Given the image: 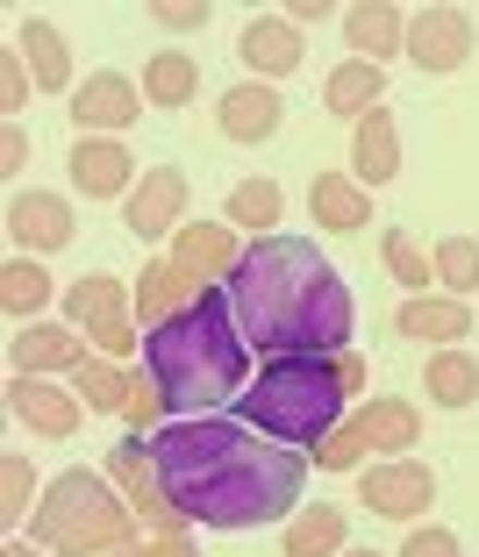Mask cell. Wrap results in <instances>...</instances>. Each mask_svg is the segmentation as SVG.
I'll return each mask as SVG.
<instances>
[{"instance_id":"60d3db41","label":"cell","mask_w":479,"mask_h":557,"mask_svg":"<svg viewBox=\"0 0 479 557\" xmlns=\"http://www.w3.org/2000/svg\"><path fill=\"white\" fill-rule=\"evenodd\" d=\"M115 557H194V543L186 536H144V543H130V550H115Z\"/></svg>"},{"instance_id":"cb8c5ba5","label":"cell","mask_w":479,"mask_h":557,"mask_svg":"<svg viewBox=\"0 0 479 557\" xmlns=\"http://www.w3.org/2000/svg\"><path fill=\"white\" fill-rule=\"evenodd\" d=\"M322 108H330V115H344L351 129H358L372 108H386V72L365 65V58H344V65L322 79Z\"/></svg>"},{"instance_id":"3957f363","label":"cell","mask_w":479,"mask_h":557,"mask_svg":"<svg viewBox=\"0 0 479 557\" xmlns=\"http://www.w3.org/2000/svg\"><path fill=\"white\" fill-rule=\"evenodd\" d=\"M144 372L158 379V394L165 408H180V422L194 414L222 408L250 386V344L244 329H236V308H230V286H208L186 314L172 322L144 329Z\"/></svg>"},{"instance_id":"7402d4cb","label":"cell","mask_w":479,"mask_h":557,"mask_svg":"<svg viewBox=\"0 0 479 557\" xmlns=\"http://www.w3.org/2000/svg\"><path fill=\"white\" fill-rule=\"evenodd\" d=\"M94 350H86L79 329H58V322H29L15 336V372L29 379H50V372H72V364H86Z\"/></svg>"},{"instance_id":"d590c367","label":"cell","mask_w":479,"mask_h":557,"mask_svg":"<svg viewBox=\"0 0 479 557\" xmlns=\"http://www.w3.org/2000/svg\"><path fill=\"white\" fill-rule=\"evenodd\" d=\"M380 250H386V272H394L401 286H415V294H422V286L437 278V258H422L408 230H386V236H380Z\"/></svg>"},{"instance_id":"e575fe53","label":"cell","mask_w":479,"mask_h":557,"mask_svg":"<svg viewBox=\"0 0 479 557\" xmlns=\"http://www.w3.org/2000/svg\"><path fill=\"white\" fill-rule=\"evenodd\" d=\"M122 422H130V436H158V429H165V394H158V379H150V372H130Z\"/></svg>"},{"instance_id":"8fae6325","label":"cell","mask_w":479,"mask_h":557,"mask_svg":"<svg viewBox=\"0 0 479 557\" xmlns=\"http://www.w3.org/2000/svg\"><path fill=\"white\" fill-rule=\"evenodd\" d=\"M144 108H150V100H144V86H136L130 72H86L79 94H72V122H79V136H115V129H130Z\"/></svg>"},{"instance_id":"2e32d148","label":"cell","mask_w":479,"mask_h":557,"mask_svg":"<svg viewBox=\"0 0 479 557\" xmlns=\"http://www.w3.org/2000/svg\"><path fill=\"white\" fill-rule=\"evenodd\" d=\"M172 264H180L186 278H222V286H230V272L244 264V244H236L230 222H186V230L172 236Z\"/></svg>"},{"instance_id":"44dd1931","label":"cell","mask_w":479,"mask_h":557,"mask_svg":"<svg viewBox=\"0 0 479 557\" xmlns=\"http://www.w3.org/2000/svg\"><path fill=\"white\" fill-rule=\"evenodd\" d=\"M351 172H358V186L372 194V186H386L401 172V129H394V108H372V115L351 129Z\"/></svg>"},{"instance_id":"f1b7e54d","label":"cell","mask_w":479,"mask_h":557,"mask_svg":"<svg viewBox=\"0 0 479 557\" xmlns=\"http://www.w3.org/2000/svg\"><path fill=\"white\" fill-rule=\"evenodd\" d=\"M200 94V58L194 50H158L144 65V100L150 108H186Z\"/></svg>"},{"instance_id":"5bb4252c","label":"cell","mask_w":479,"mask_h":557,"mask_svg":"<svg viewBox=\"0 0 479 557\" xmlns=\"http://www.w3.org/2000/svg\"><path fill=\"white\" fill-rule=\"evenodd\" d=\"M72 200L58 194H15L8 200V236L22 244V258H44V250H65L72 244Z\"/></svg>"},{"instance_id":"7c38bea8","label":"cell","mask_w":479,"mask_h":557,"mask_svg":"<svg viewBox=\"0 0 479 557\" xmlns=\"http://www.w3.org/2000/svg\"><path fill=\"white\" fill-rule=\"evenodd\" d=\"M65 164H72V186H79L86 200H130L136 180H144V164H136L115 136H79Z\"/></svg>"},{"instance_id":"ab89813d","label":"cell","mask_w":479,"mask_h":557,"mask_svg":"<svg viewBox=\"0 0 479 557\" xmlns=\"http://www.w3.org/2000/svg\"><path fill=\"white\" fill-rule=\"evenodd\" d=\"M401 557H458V536H451V529H408Z\"/></svg>"},{"instance_id":"4fadbf2b","label":"cell","mask_w":479,"mask_h":557,"mask_svg":"<svg viewBox=\"0 0 479 557\" xmlns=\"http://www.w3.org/2000/svg\"><path fill=\"white\" fill-rule=\"evenodd\" d=\"M8 414H15L29 436H72V429H79V414H86V400L72 394V386H58V379L15 372V379H8Z\"/></svg>"},{"instance_id":"ffe728a7","label":"cell","mask_w":479,"mask_h":557,"mask_svg":"<svg viewBox=\"0 0 479 557\" xmlns=\"http://www.w3.org/2000/svg\"><path fill=\"white\" fill-rule=\"evenodd\" d=\"M236 58H244L258 79H286V72H300V29L286 15H258L236 36Z\"/></svg>"},{"instance_id":"f6af8a7d","label":"cell","mask_w":479,"mask_h":557,"mask_svg":"<svg viewBox=\"0 0 479 557\" xmlns=\"http://www.w3.org/2000/svg\"><path fill=\"white\" fill-rule=\"evenodd\" d=\"M344 557H386V550H344Z\"/></svg>"},{"instance_id":"4dcf8cb0","label":"cell","mask_w":479,"mask_h":557,"mask_svg":"<svg viewBox=\"0 0 479 557\" xmlns=\"http://www.w3.org/2000/svg\"><path fill=\"white\" fill-rule=\"evenodd\" d=\"M280 208H286V194L272 180H244L230 194V208H222V222H230V230H250V236H280V230H272Z\"/></svg>"},{"instance_id":"1f68e13d","label":"cell","mask_w":479,"mask_h":557,"mask_svg":"<svg viewBox=\"0 0 479 557\" xmlns=\"http://www.w3.org/2000/svg\"><path fill=\"white\" fill-rule=\"evenodd\" d=\"M44 300H50V272L36 258H8L0 264V308H8V322H29Z\"/></svg>"},{"instance_id":"836d02e7","label":"cell","mask_w":479,"mask_h":557,"mask_svg":"<svg viewBox=\"0 0 479 557\" xmlns=\"http://www.w3.org/2000/svg\"><path fill=\"white\" fill-rule=\"evenodd\" d=\"M29 500H36V472H29V458H22V450H8V458H0V522L15 529L22 515H36Z\"/></svg>"},{"instance_id":"83f0119b","label":"cell","mask_w":479,"mask_h":557,"mask_svg":"<svg viewBox=\"0 0 479 557\" xmlns=\"http://www.w3.org/2000/svg\"><path fill=\"white\" fill-rule=\"evenodd\" d=\"M422 394H430L437 408H451V414L472 408V400H479V358H472V350H458V344L437 350V358L422 364Z\"/></svg>"},{"instance_id":"52a82bcc","label":"cell","mask_w":479,"mask_h":557,"mask_svg":"<svg viewBox=\"0 0 479 557\" xmlns=\"http://www.w3.org/2000/svg\"><path fill=\"white\" fill-rule=\"evenodd\" d=\"M108 472H115V486H122V500H130V515H136V529H144V536H186V529H194L180 508H172L165 479H158L150 436H122L115 450H108Z\"/></svg>"},{"instance_id":"277c9868","label":"cell","mask_w":479,"mask_h":557,"mask_svg":"<svg viewBox=\"0 0 479 557\" xmlns=\"http://www.w3.org/2000/svg\"><path fill=\"white\" fill-rule=\"evenodd\" d=\"M344 364L336 358H265L258 379L236 394V422H250L258 436L294 443V450H322L344 429Z\"/></svg>"},{"instance_id":"d6a6232c","label":"cell","mask_w":479,"mask_h":557,"mask_svg":"<svg viewBox=\"0 0 479 557\" xmlns=\"http://www.w3.org/2000/svg\"><path fill=\"white\" fill-rule=\"evenodd\" d=\"M437 278H444L451 300L479 294V244L472 236H444V244H437Z\"/></svg>"},{"instance_id":"ee69618b","label":"cell","mask_w":479,"mask_h":557,"mask_svg":"<svg viewBox=\"0 0 479 557\" xmlns=\"http://www.w3.org/2000/svg\"><path fill=\"white\" fill-rule=\"evenodd\" d=\"M0 557H50V550H44V543H29V536H8V550H0Z\"/></svg>"},{"instance_id":"8992f818","label":"cell","mask_w":479,"mask_h":557,"mask_svg":"<svg viewBox=\"0 0 479 557\" xmlns=\"http://www.w3.org/2000/svg\"><path fill=\"white\" fill-rule=\"evenodd\" d=\"M415 443H422V408H415V400H394V394H372L322 450H315V465H322V472H365V450L401 458Z\"/></svg>"},{"instance_id":"ba28073f","label":"cell","mask_w":479,"mask_h":557,"mask_svg":"<svg viewBox=\"0 0 479 557\" xmlns=\"http://www.w3.org/2000/svg\"><path fill=\"white\" fill-rule=\"evenodd\" d=\"M358 508L386 515V522H415L437 508V472L422 458H380L358 472Z\"/></svg>"},{"instance_id":"484cf974","label":"cell","mask_w":479,"mask_h":557,"mask_svg":"<svg viewBox=\"0 0 479 557\" xmlns=\"http://www.w3.org/2000/svg\"><path fill=\"white\" fill-rule=\"evenodd\" d=\"M15 50L29 58V72H36V86H44V94H79V86H72V50H65V36L50 29L44 15H29V22H22Z\"/></svg>"},{"instance_id":"7bdbcfd3","label":"cell","mask_w":479,"mask_h":557,"mask_svg":"<svg viewBox=\"0 0 479 557\" xmlns=\"http://www.w3.org/2000/svg\"><path fill=\"white\" fill-rule=\"evenodd\" d=\"M330 15H336L330 0H294V8H286V22H294V29H300V22H330Z\"/></svg>"},{"instance_id":"74e56055","label":"cell","mask_w":479,"mask_h":557,"mask_svg":"<svg viewBox=\"0 0 479 557\" xmlns=\"http://www.w3.org/2000/svg\"><path fill=\"white\" fill-rule=\"evenodd\" d=\"M94 350H100V358H115V364H130L136 350H144V336H136L130 314H115V322H100V329H94Z\"/></svg>"},{"instance_id":"d4e9b609","label":"cell","mask_w":479,"mask_h":557,"mask_svg":"<svg viewBox=\"0 0 479 557\" xmlns=\"http://www.w3.org/2000/svg\"><path fill=\"white\" fill-rule=\"evenodd\" d=\"M344 529H351L344 508L315 500V508H300L294 522L280 529V550H286V557H344Z\"/></svg>"},{"instance_id":"8d00e7d4","label":"cell","mask_w":479,"mask_h":557,"mask_svg":"<svg viewBox=\"0 0 479 557\" xmlns=\"http://www.w3.org/2000/svg\"><path fill=\"white\" fill-rule=\"evenodd\" d=\"M29 58H22V50H0V108H8V122L22 115V108H29Z\"/></svg>"},{"instance_id":"9a60e30c","label":"cell","mask_w":479,"mask_h":557,"mask_svg":"<svg viewBox=\"0 0 479 557\" xmlns=\"http://www.w3.org/2000/svg\"><path fill=\"white\" fill-rule=\"evenodd\" d=\"M280 122H286V100L272 94L265 79L230 86V94H222V108H216V129L230 136V144H272V136H280Z\"/></svg>"},{"instance_id":"b9f144b4","label":"cell","mask_w":479,"mask_h":557,"mask_svg":"<svg viewBox=\"0 0 479 557\" xmlns=\"http://www.w3.org/2000/svg\"><path fill=\"white\" fill-rule=\"evenodd\" d=\"M29 164V136H22V122H8L0 129V172H22Z\"/></svg>"},{"instance_id":"5b68a950","label":"cell","mask_w":479,"mask_h":557,"mask_svg":"<svg viewBox=\"0 0 479 557\" xmlns=\"http://www.w3.org/2000/svg\"><path fill=\"white\" fill-rule=\"evenodd\" d=\"M29 543H44L50 557H115L136 543V515H130V500L108 493V479L65 472V479H50L44 500H36Z\"/></svg>"},{"instance_id":"6da1fadb","label":"cell","mask_w":479,"mask_h":557,"mask_svg":"<svg viewBox=\"0 0 479 557\" xmlns=\"http://www.w3.org/2000/svg\"><path fill=\"white\" fill-rule=\"evenodd\" d=\"M150 458L165 479L172 508L200 529H265L300 508L308 493V450L258 436L250 422L194 414L150 436Z\"/></svg>"},{"instance_id":"603a6c76","label":"cell","mask_w":479,"mask_h":557,"mask_svg":"<svg viewBox=\"0 0 479 557\" xmlns=\"http://www.w3.org/2000/svg\"><path fill=\"white\" fill-rule=\"evenodd\" d=\"M308 214H315V222H322L330 236H358L365 222H372V194H365L358 180H344V172H315Z\"/></svg>"},{"instance_id":"d6986e66","label":"cell","mask_w":479,"mask_h":557,"mask_svg":"<svg viewBox=\"0 0 479 557\" xmlns=\"http://www.w3.org/2000/svg\"><path fill=\"white\" fill-rule=\"evenodd\" d=\"M394 336H408V344H458V336H472V308L451 294H415L394 308Z\"/></svg>"},{"instance_id":"f546056e","label":"cell","mask_w":479,"mask_h":557,"mask_svg":"<svg viewBox=\"0 0 479 557\" xmlns=\"http://www.w3.org/2000/svg\"><path fill=\"white\" fill-rule=\"evenodd\" d=\"M65 386L86 400V414H122V400H130V372H122L115 358H100V350L86 364H72Z\"/></svg>"},{"instance_id":"f35d334b","label":"cell","mask_w":479,"mask_h":557,"mask_svg":"<svg viewBox=\"0 0 479 557\" xmlns=\"http://www.w3.org/2000/svg\"><path fill=\"white\" fill-rule=\"evenodd\" d=\"M208 15H216L208 0H158L150 8V22H165V29H208Z\"/></svg>"},{"instance_id":"7a4b0ae2","label":"cell","mask_w":479,"mask_h":557,"mask_svg":"<svg viewBox=\"0 0 479 557\" xmlns=\"http://www.w3.org/2000/svg\"><path fill=\"white\" fill-rule=\"evenodd\" d=\"M230 308L258 358H336L358 322L351 286L308 236H258L230 272Z\"/></svg>"},{"instance_id":"4316f807","label":"cell","mask_w":479,"mask_h":557,"mask_svg":"<svg viewBox=\"0 0 479 557\" xmlns=\"http://www.w3.org/2000/svg\"><path fill=\"white\" fill-rule=\"evenodd\" d=\"M130 300H136V294L122 286L115 272H86V278H72V286H65V314L86 329V336H94L100 322H115V314H130Z\"/></svg>"},{"instance_id":"30bf717a","label":"cell","mask_w":479,"mask_h":557,"mask_svg":"<svg viewBox=\"0 0 479 557\" xmlns=\"http://www.w3.org/2000/svg\"><path fill=\"white\" fill-rule=\"evenodd\" d=\"M472 58V15L465 8H415L408 15V65L415 72H458Z\"/></svg>"},{"instance_id":"9c48e42d","label":"cell","mask_w":479,"mask_h":557,"mask_svg":"<svg viewBox=\"0 0 479 557\" xmlns=\"http://www.w3.org/2000/svg\"><path fill=\"white\" fill-rule=\"evenodd\" d=\"M122 230H130L136 244H158V236L186 230V172L180 164H144L136 194L122 200Z\"/></svg>"},{"instance_id":"ac0fdd59","label":"cell","mask_w":479,"mask_h":557,"mask_svg":"<svg viewBox=\"0 0 479 557\" xmlns=\"http://www.w3.org/2000/svg\"><path fill=\"white\" fill-rule=\"evenodd\" d=\"M200 294H208V286H200V278H186L172 258H150V264H144V278H136L130 314H136L144 329H158V322H172V314H186Z\"/></svg>"},{"instance_id":"e0dca14e","label":"cell","mask_w":479,"mask_h":557,"mask_svg":"<svg viewBox=\"0 0 479 557\" xmlns=\"http://www.w3.org/2000/svg\"><path fill=\"white\" fill-rule=\"evenodd\" d=\"M344 36L358 50L365 65H380L386 58H408V15H401L394 0H365V8H344Z\"/></svg>"}]
</instances>
